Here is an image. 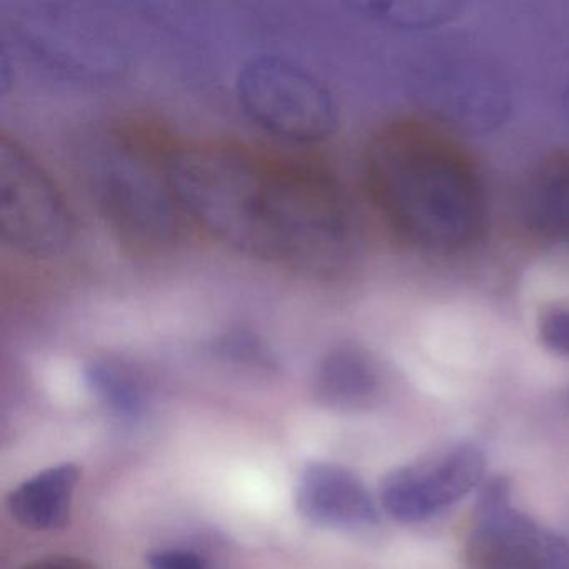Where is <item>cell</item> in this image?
<instances>
[{
	"label": "cell",
	"mask_w": 569,
	"mask_h": 569,
	"mask_svg": "<svg viewBox=\"0 0 569 569\" xmlns=\"http://www.w3.org/2000/svg\"><path fill=\"white\" fill-rule=\"evenodd\" d=\"M159 164L184 221L232 251L328 281L358 259L351 202L321 166L238 142L172 136Z\"/></svg>",
	"instance_id": "obj_1"
},
{
	"label": "cell",
	"mask_w": 569,
	"mask_h": 569,
	"mask_svg": "<svg viewBox=\"0 0 569 569\" xmlns=\"http://www.w3.org/2000/svg\"><path fill=\"white\" fill-rule=\"evenodd\" d=\"M366 188L392 234L418 251L458 254L481 241L488 199L481 171L436 126L399 119L366 149Z\"/></svg>",
	"instance_id": "obj_2"
},
{
	"label": "cell",
	"mask_w": 569,
	"mask_h": 569,
	"mask_svg": "<svg viewBox=\"0 0 569 569\" xmlns=\"http://www.w3.org/2000/svg\"><path fill=\"white\" fill-rule=\"evenodd\" d=\"M164 144L166 131L158 126H124L99 169L102 214L122 248L136 256L162 254L181 236L184 218L159 164Z\"/></svg>",
	"instance_id": "obj_3"
},
{
	"label": "cell",
	"mask_w": 569,
	"mask_h": 569,
	"mask_svg": "<svg viewBox=\"0 0 569 569\" xmlns=\"http://www.w3.org/2000/svg\"><path fill=\"white\" fill-rule=\"evenodd\" d=\"M0 229L12 251L58 261L76 242V219L49 172L16 139L0 141Z\"/></svg>",
	"instance_id": "obj_4"
},
{
	"label": "cell",
	"mask_w": 569,
	"mask_h": 569,
	"mask_svg": "<svg viewBox=\"0 0 569 569\" xmlns=\"http://www.w3.org/2000/svg\"><path fill=\"white\" fill-rule=\"evenodd\" d=\"M465 558L468 569H569V545L512 506L498 476L481 486Z\"/></svg>",
	"instance_id": "obj_5"
},
{
	"label": "cell",
	"mask_w": 569,
	"mask_h": 569,
	"mask_svg": "<svg viewBox=\"0 0 569 569\" xmlns=\"http://www.w3.org/2000/svg\"><path fill=\"white\" fill-rule=\"evenodd\" d=\"M238 96L252 122L288 141H325L335 131L331 96L311 74L289 62H251L239 76Z\"/></svg>",
	"instance_id": "obj_6"
},
{
	"label": "cell",
	"mask_w": 569,
	"mask_h": 569,
	"mask_svg": "<svg viewBox=\"0 0 569 569\" xmlns=\"http://www.w3.org/2000/svg\"><path fill=\"white\" fill-rule=\"evenodd\" d=\"M486 458L476 446L458 445L386 476L382 509L396 521L415 525L435 518L485 485Z\"/></svg>",
	"instance_id": "obj_7"
},
{
	"label": "cell",
	"mask_w": 569,
	"mask_h": 569,
	"mask_svg": "<svg viewBox=\"0 0 569 569\" xmlns=\"http://www.w3.org/2000/svg\"><path fill=\"white\" fill-rule=\"evenodd\" d=\"M298 511L316 525L362 529L378 525L379 509L365 482L332 462L306 466L296 486Z\"/></svg>",
	"instance_id": "obj_8"
},
{
	"label": "cell",
	"mask_w": 569,
	"mask_h": 569,
	"mask_svg": "<svg viewBox=\"0 0 569 569\" xmlns=\"http://www.w3.org/2000/svg\"><path fill=\"white\" fill-rule=\"evenodd\" d=\"M522 218L532 236L569 242V152H558L538 166L522 198Z\"/></svg>",
	"instance_id": "obj_9"
},
{
	"label": "cell",
	"mask_w": 569,
	"mask_h": 569,
	"mask_svg": "<svg viewBox=\"0 0 569 569\" xmlns=\"http://www.w3.org/2000/svg\"><path fill=\"white\" fill-rule=\"evenodd\" d=\"M81 472L76 465H59L19 485L8 499L12 518L36 531L62 528L71 515Z\"/></svg>",
	"instance_id": "obj_10"
},
{
	"label": "cell",
	"mask_w": 569,
	"mask_h": 569,
	"mask_svg": "<svg viewBox=\"0 0 569 569\" xmlns=\"http://www.w3.org/2000/svg\"><path fill=\"white\" fill-rule=\"evenodd\" d=\"M315 388L322 405L338 409L365 408L378 396L381 375L368 352L346 346L322 359Z\"/></svg>",
	"instance_id": "obj_11"
},
{
	"label": "cell",
	"mask_w": 569,
	"mask_h": 569,
	"mask_svg": "<svg viewBox=\"0 0 569 569\" xmlns=\"http://www.w3.org/2000/svg\"><path fill=\"white\" fill-rule=\"evenodd\" d=\"M88 385L119 416L136 418L144 411L146 392L134 372L116 362H96L89 368Z\"/></svg>",
	"instance_id": "obj_12"
},
{
	"label": "cell",
	"mask_w": 569,
	"mask_h": 569,
	"mask_svg": "<svg viewBox=\"0 0 569 569\" xmlns=\"http://www.w3.org/2000/svg\"><path fill=\"white\" fill-rule=\"evenodd\" d=\"M538 335L549 351L569 358V305L546 308L539 316Z\"/></svg>",
	"instance_id": "obj_13"
},
{
	"label": "cell",
	"mask_w": 569,
	"mask_h": 569,
	"mask_svg": "<svg viewBox=\"0 0 569 569\" xmlns=\"http://www.w3.org/2000/svg\"><path fill=\"white\" fill-rule=\"evenodd\" d=\"M149 569H208L204 559L186 549H158L149 552Z\"/></svg>",
	"instance_id": "obj_14"
},
{
	"label": "cell",
	"mask_w": 569,
	"mask_h": 569,
	"mask_svg": "<svg viewBox=\"0 0 569 569\" xmlns=\"http://www.w3.org/2000/svg\"><path fill=\"white\" fill-rule=\"evenodd\" d=\"M24 569H92L84 559L74 556H52V558L39 559L31 562Z\"/></svg>",
	"instance_id": "obj_15"
}]
</instances>
